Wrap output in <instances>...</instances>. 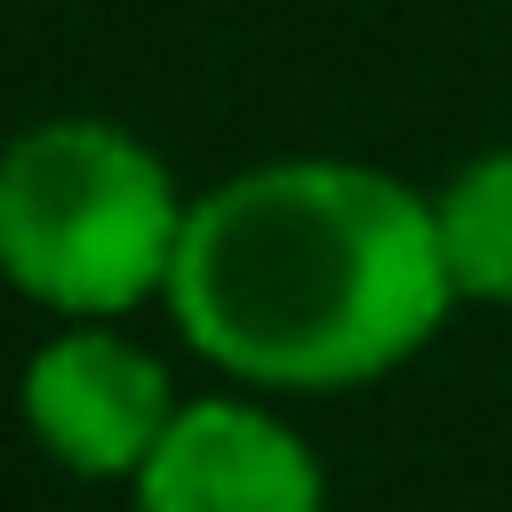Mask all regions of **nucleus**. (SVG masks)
Here are the masks:
<instances>
[{
    "label": "nucleus",
    "mask_w": 512,
    "mask_h": 512,
    "mask_svg": "<svg viewBox=\"0 0 512 512\" xmlns=\"http://www.w3.org/2000/svg\"><path fill=\"white\" fill-rule=\"evenodd\" d=\"M176 336L248 392H352L456 312L432 192L376 160L296 152L208 184L168 272Z\"/></svg>",
    "instance_id": "nucleus-1"
},
{
    "label": "nucleus",
    "mask_w": 512,
    "mask_h": 512,
    "mask_svg": "<svg viewBox=\"0 0 512 512\" xmlns=\"http://www.w3.org/2000/svg\"><path fill=\"white\" fill-rule=\"evenodd\" d=\"M184 192L120 120H40L0 144V280L56 320H120L168 296Z\"/></svg>",
    "instance_id": "nucleus-2"
},
{
    "label": "nucleus",
    "mask_w": 512,
    "mask_h": 512,
    "mask_svg": "<svg viewBox=\"0 0 512 512\" xmlns=\"http://www.w3.org/2000/svg\"><path fill=\"white\" fill-rule=\"evenodd\" d=\"M24 432L80 480H136L160 432L176 424V376L160 352L120 336L112 320H64L16 384Z\"/></svg>",
    "instance_id": "nucleus-3"
},
{
    "label": "nucleus",
    "mask_w": 512,
    "mask_h": 512,
    "mask_svg": "<svg viewBox=\"0 0 512 512\" xmlns=\"http://www.w3.org/2000/svg\"><path fill=\"white\" fill-rule=\"evenodd\" d=\"M128 504L136 512H328V472L288 416L240 392H208L176 408V424L128 480Z\"/></svg>",
    "instance_id": "nucleus-4"
},
{
    "label": "nucleus",
    "mask_w": 512,
    "mask_h": 512,
    "mask_svg": "<svg viewBox=\"0 0 512 512\" xmlns=\"http://www.w3.org/2000/svg\"><path fill=\"white\" fill-rule=\"evenodd\" d=\"M432 232L456 304L512 312V144H488L432 184Z\"/></svg>",
    "instance_id": "nucleus-5"
}]
</instances>
